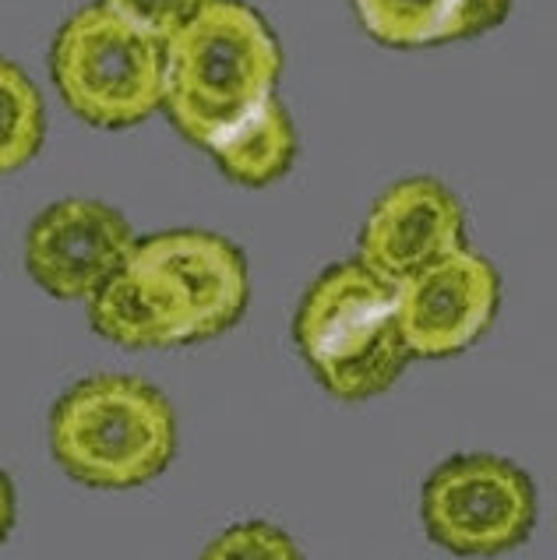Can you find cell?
I'll list each match as a JSON object with an SVG mask.
<instances>
[{
    "label": "cell",
    "mask_w": 557,
    "mask_h": 560,
    "mask_svg": "<svg viewBox=\"0 0 557 560\" xmlns=\"http://www.w3.org/2000/svg\"><path fill=\"white\" fill-rule=\"evenodd\" d=\"M251 279L227 236L166 230L135 240L131 254L89 296V322L127 349H170L230 331L244 317Z\"/></svg>",
    "instance_id": "1"
},
{
    "label": "cell",
    "mask_w": 557,
    "mask_h": 560,
    "mask_svg": "<svg viewBox=\"0 0 557 560\" xmlns=\"http://www.w3.org/2000/svg\"><path fill=\"white\" fill-rule=\"evenodd\" d=\"M163 109L205 149L247 109L272 100L282 71L276 32L244 0H209L163 39Z\"/></svg>",
    "instance_id": "2"
},
{
    "label": "cell",
    "mask_w": 557,
    "mask_h": 560,
    "mask_svg": "<svg viewBox=\"0 0 557 560\" xmlns=\"http://www.w3.org/2000/svg\"><path fill=\"white\" fill-rule=\"evenodd\" d=\"M50 452L78 483L131 490L173 462L177 416L155 384L131 374H95L57 398Z\"/></svg>",
    "instance_id": "3"
},
{
    "label": "cell",
    "mask_w": 557,
    "mask_h": 560,
    "mask_svg": "<svg viewBox=\"0 0 557 560\" xmlns=\"http://www.w3.org/2000/svg\"><path fill=\"white\" fill-rule=\"evenodd\" d=\"M293 339L322 388L343 402L388 392L409 363L395 282L360 261H339L311 282L293 317Z\"/></svg>",
    "instance_id": "4"
},
{
    "label": "cell",
    "mask_w": 557,
    "mask_h": 560,
    "mask_svg": "<svg viewBox=\"0 0 557 560\" xmlns=\"http://www.w3.org/2000/svg\"><path fill=\"white\" fill-rule=\"evenodd\" d=\"M50 74L74 117L124 131L163 109V43L103 4L74 11L50 46Z\"/></svg>",
    "instance_id": "5"
},
{
    "label": "cell",
    "mask_w": 557,
    "mask_h": 560,
    "mask_svg": "<svg viewBox=\"0 0 557 560\" xmlns=\"http://www.w3.org/2000/svg\"><path fill=\"white\" fill-rule=\"evenodd\" d=\"M423 525L459 557H495L526 542L536 522L530 476L498 455H455L427 476Z\"/></svg>",
    "instance_id": "6"
},
{
    "label": "cell",
    "mask_w": 557,
    "mask_h": 560,
    "mask_svg": "<svg viewBox=\"0 0 557 560\" xmlns=\"http://www.w3.org/2000/svg\"><path fill=\"white\" fill-rule=\"evenodd\" d=\"M501 282L466 244L395 282V314L409 357L444 360L469 349L498 314Z\"/></svg>",
    "instance_id": "7"
},
{
    "label": "cell",
    "mask_w": 557,
    "mask_h": 560,
    "mask_svg": "<svg viewBox=\"0 0 557 560\" xmlns=\"http://www.w3.org/2000/svg\"><path fill=\"white\" fill-rule=\"evenodd\" d=\"M135 230L117 208L92 198H63L36 215L25 240L32 282L57 300H89L124 265Z\"/></svg>",
    "instance_id": "8"
},
{
    "label": "cell",
    "mask_w": 557,
    "mask_h": 560,
    "mask_svg": "<svg viewBox=\"0 0 557 560\" xmlns=\"http://www.w3.org/2000/svg\"><path fill=\"white\" fill-rule=\"evenodd\" d=\"M463 240L466 212L452 190L434 177H409L392 184L363 219L357 261L399 282L463 247Z\"/></svg>",
    "instance_id": "9"
},
{
    "label": "cell",
    "mask_w": 557,
    "mask_h": 560,
    "mask_svg": "<svg viewBox=\"0 0 557 560\" xmlns=\"http://www.w3.org/2000/svg\"><path fill=\"white\" fill-rule=\"evenodd\" d=\"M371 39L392 50H427L498 28L512 0H353Z\"/></svg>",
    "instance_id": "10"
},
{
    "label": "cell",
    "mask_w": 557,
    "mask_h": 560,
    "mask_svg": "<svg viewBox=\"0 0 557 560\" xmlns=\"http://www.w3.org/2000/svg\"><path fill=\"white\" fill-rule=\"evenodd\" d=\"M205 152L216 159V166L233 184L268 187L279 177H286V170L293 166L297 131L272 95V100L247 109L244 117H236L230 127H222L209 145H205Z\"/></svg>",
    "instance_id": "11"
},
{
    "label": "cell",
    "mask_w": 557,
    "mask_h": 560,
    "mask_svg": "<svg viewBox=\"0 0 557 560\" xmlns=\"http://www.w3.org/2000/svg\"><path fill=\"white\" fill-rule=\"evenodd\" d=\"M46 114L39 89L14 60L0 57V177L28 166L43 149Z\"/></svg>",
    "instance_id": "12"
},
{
    "label": "cell",
    "mask_w": 557,
    "mask_h": 560,
    "mask_svg": "<svg viewBox=\"0 0 557 560\" xmlns=\"http://www.w3.org/2000/svg\"><path fill=\"white\" fill-rule=\"evenodd\" d=\"M198 560H304L290 533L268 522H241L219 533Z\"/></svg>",
    "instance_id": "13"
},
{
    "label": "cell",
    "mask_w": 557,
    "mask_h": 560,
    "mask_svg": "<svg viewBox=\"0 0 557 560\" xmlns=\"http://www.w3.org/2000/svg\"><path fill=\"white\" fill-rule=\"evenodd\" d=\"M103 8L120 14L124 22H131L152 39H170L190 14H198L209 0H100Z\"/></svg>",
    "instance_id": "14"
},
{
    "label": "cell",
    "mask_w": 557,
    "mask_h": 560,
    "mask_svg": "<svg viewBox=\"0 0 557 560\" xmlns=\"http://www.w3.org/2000/svg\"><path fill=\"white\" fill-rule=\"evenodd\" d=\"M14 515H19V498H14V483H11V476L0 469V542H4L8 533L14 529Z\"/></svg>",
    "instance_id": "15"
}]
</instances>
